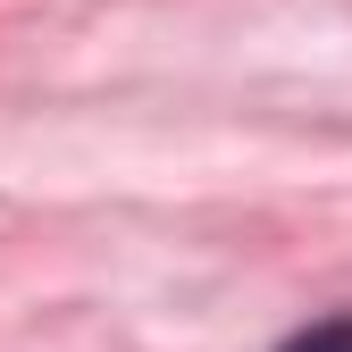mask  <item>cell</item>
I'll use <instances>...</instances> for the list:
<instances>
[{"label": "cell", "mask_w": 352, "mask_h": 352, "mask_svg": "<svg viewBox=\"0 0 352 352\" xmlns=\"http://www.w3.org/2000/svg\"><path fill=\"white\" fill-rule=\"evenodd\" d=\"M285 352H352V311H344V319H319V327H302Z\"/></svg>", "instance_id": "cell-1"}]
</instances>
